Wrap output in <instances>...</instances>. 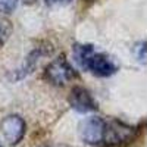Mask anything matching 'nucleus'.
I'll return each mask as SVG.
<instances>
[{
    "instance_id": "f257e3e1",
    "label": "nucleus",
    "mask_w": 147,
    "mask_h": 147,
    "mask_svg": "<svg viewBox=\"0 0 147 147\" xmlns=\"http://www.w3.org/2000/svg\"><path fill=\"white\" fill-rule=\"evenodd\" d=\"M140 129L137 127L128 125L122 121L110 119L106 121L105 136H103V147H127L136 141Z\"/></svg>"
},
{
    "instance_id": "f03ea898",
    "label": "nucleus",
    "mask_w": 147,
    "mask_h": 147,
    "mask_svg": "<svg viewBox=\"0 0 147 147\" xmlns=\"http://www.w3.org/2000/svg\"><path fill=\"white\" fill-rule=\"evenodd\" d=\"M43 77L47 82H50L57 87L71 82L72 80L78 78V72L72 68V65L68 62V59L62 55L56 59H53L44 69Z\"/></svg>"
},
{
    "instance_id": "7ed1b4c3",
    "label": "nucleus",
    "mask_w": 147,
    "mask_h": 147,
    "mask_svg": "<svg viewBox=\"0 0 147 147\" xmlns=\"http://www.w3.org/2000/svg\"><path fill=\"white\" fill-rule=\"evenodd\" d=\"M80 68L88 71L94 77H99V78H109V77H112L113 74H116L118 69H119L116 62L107 53L96 52V50L91 52L82 60Z\"/></svg>"
},
{
    "instance_id": "20e7f679",
    "label": "nucleus",
    "mask_w": 147,
    "mask_h": 147,
    "mask_svg": "<svg viewBox=\"0 0 147 147\" xmlns=\"http://www.w3.org/2000/svg\"><path fill=\"white\" fill-rule=\"evenodd\" d=\"M106 121L99 116H90L80 124V136L85 144L100 146L105 136Z\"/></svg>"
},
{
    "instance_id": "39448f33",
    "label": "nucleus",
    "mask_w": 147,
    "mask_h": 147,
    "mask_svg": "<svg viewBox=\"0 0 147 147\" xmlns=\"http://www.w3.org/2000/svg\"><path fill=\"white\" fill-rule=\"evenodd\" d=\"M68 102L71 107L78 113H90L99 109V105H97L93 94L82 85H74L71 88Z\"/></svg>"
},
{
    "instance_id": "423d86ee",
    "label": "nucleus",
    "mask_w": 147,
    "mask_h": 147,
    "mask_svg": "<svg viewBox=\"0 0 147 147\" xmlns=\"http://www.w3.org/2000/svg\"><path fill=\"white\" fill-rule=\"evenodd\" d=\"M0 128H2V132L5 138L9 141V144L16 146L25 136L27 125H25V121L19 115H9L2 121Z\"/></svg>"
},
{
    "instance_id": "0eeeda50",
    "label": "nucleus",
    "mask_w": 147,
    "mask_h": 147,
    "mask_svg": "<svg viewBox=\"0 0 147 147\" xmlns=\"http://www.w3.org/2000/svg\"><path fill=\"white\" fill-rule=\"evenodd\" d=\"M52 53V49L50 47H46V46H38V47H35L34 50L27 56L25 59V63L22 65V68L19 69V75L16 77L18 80L24 78V77H27L28 74H31L34 71V68L37 66V63H38V60L43 57V56H47V55H50Z\"/></svg>"
},
{
    "instance_id": "6e6552de",
    "label": "nucleus",
    "mask_w": 147,
    "mask_h": 147,
    "mask_svg": "<svg viewBox=\"0 0 147 147\" xmlns=\"http://www.w3.org/2000/svg\"><path fill=\"white\" fill-rule=\"evenodd\" d=\"M12 30H13L12 22L6 16L0 15V47H3L5 43L9 40V37L12 34Z\"/></svg>"
},
{
    "instance_id": "1a4fd4ad",
    "label": "nucleus",
    "mask_w": 147,
    "mask_h": 147,
    "mask_svg": "<svg viewBox=\"0 0 147 147\" xmlns=\"http://www.w3.org/2000/svg\"><path fill=\"white\" fill-rule=\"evenodd\" d=\"M18 2L19 0H0V15L12 13L16 9Z\"/></svg>"
},
{
    "instance_id": "9d476101",
    "label": "nucleus",
    "mask_w": 147,
    "mask_h": 147,
    "mask_svg": "<svg viewBox=\"0 0 147 147\" xmlns=\"http://www.w3.org/2000/svg\"><path fill=\"white\" fill-rule=\"evenodd\" d=\"M146 52H147V49H146V41H138L136 46H134V55H136V59L138 60L140 63H146Z\"/></svg>"
},
{
    "instance_id": "9b49d317",
    "label": "nucleus",
    "mask_w": 147,
    "mask_h": 147,
    "mask_svg": "<svg viewBox=\"0 0 147 147\" xmlns=\"http://www.w3.org/2000/svg\"><path fill=\"white\" fill-rule=\"evenodd\" d=\"M72 0H46V5H49V6H60V5H68V3H71Z\"/></svg>"
},
{
    "instance_id": "f8f14e48",
    "label": "nucleus",
    "mask_w": 147,
    "mask_h": 147,
    "mask_svg": "<svg viewBox=\"0 0 147 147\" xmlns=\"http://www.w3.org/2000/svg\"><path fill=\"white\" fill-rule=\"evenodd\" d=\"M34 2H35V0H24V3H27V5H31Z\"/></svg>"
},
{
    "instance_id": "ddd939ff",
    "label": "nucleus",
    "mask_w": 147,
    "mask_h": 147,
    "mask_svg": "<svg viewBox=\"0 0 147 147\" xmlns=\"http://www.w3.org/2000/svg\"><path fill=\"white\" fill-rule=\"evenodd\" d=\"M85 2H94V0H85Z\"/></svg>"
}]
</instances>
